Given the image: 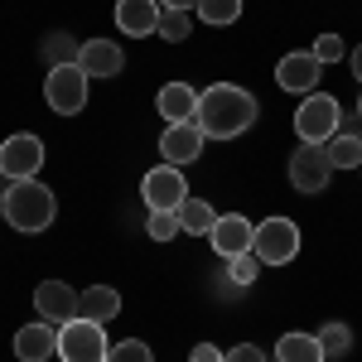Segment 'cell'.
Instances as JSON below:
<instances>
[{
	"label": "cell",
	"mask_w": 362,
	"mask_h": 362,
	"mask_svg": "<svg viewBox=\"0 0 362 362\" xmlns=\"http://www.w3.org/2000/svg\"><path fill=\"white\" fill-rule=\"evenodd\" d=\"M256 116H261L256 97H251L247 87H237V83H213L208 92H198V116L194 121L203 126L208 140L247 136L251 126H256Z\"/></svg>",
	"instance_id": "obj_1"
},
{
	"label": "cell",
	"mask_w": 362,
	"mask_h": 362,
	"mask_svg": "<svg viewBox=\"0 0 362 362\" xmlns=\"http://www.w3.org/2000/svg\"><path fill=\"white\" fill-rule=\"evenodd\" d=\"M54 218H58V198L49 184L15 179L5 189V223L15 227V232H44V227H54Z\"/></svg>",
	"instance_id": "obj_2"
},
{
	"label": "cell",
	"mask_w": 362,
	"mask_h": 362,
	"mask_svg": "<svg viewBox=\"0 0 362 362\" xmlns=\"http://www.w3.org/2000/svg\"><path fill=\"white\" fill-rule=\"evenodd\" d=\"M102 329L107 324H92L83 314L58 324V362H107L112 358V338Z\"/></svg>",
	"instance_id": "obj_3"
},
{
	"label": "cell",
	"mask_w": 362,
	"mask_h": 362,
	"mask_svg": "<svg viewBox=\"0 0 362 362\" xmlns=\"http://www.w3.org/2000/svg\"><path fill=\"white\" fill-rule=\"evenodd\" d=\"M343 126V107H338L329 92H309L305 102L295 107V136L305 145H329Z\"/></svg>",
	"instance_id": "obj_4"
},
{
	"label": "cell",
	"mask_w": 362,
	"mask_h": 362,
	"mask_svg": "<svg viewBox=\"0 0 362 362\" xmlns=\"http://www.w3.org/2000/svg\"><path fill=\"white\" fill-rule=\"evenodd\" d=\"M87 78L78 63H58V68H49V78H44V102H49V112L58 116H78L87 107Z\"/></svg>",
	"instance_id": "obj_5"
},
{
	"label": "cell",
	"mask_w": 362,
	"mask_h": 362,
	"mask_svg": "<svg viewBox=\"0 0 362 362\" xmlns=\"http://www.w3.org/2000/svg\"><path fill=\"white\" fill-rule=\"evenodd\" d=\"M251 251L261 256V266H290L300 256V227L290 218H266V223H256Z\"/></svg>",
	"instance_id": "obj_6"
},
{
	"label": "cell",
	"mask_w": 362,
	"mask_h": 362,
	"mask_svg": "<svg viewBox=\"0 0 362 362\" xmlns=\"http://www.w3.org/2000/svg\"><path fill=\"white\" fill-rule=\"evenodd\" d=\"M140 198H145L150 213H179L184 198H189V179H184V169H179V165L150 169V174L140 179Z\"/></svg>",
	"instance_id": "obj_7"
},
{
	"label": "cell",
	"mask_w": 362,
	"mask_h": 362,
	"mask_svg": "<svg viewBox=\"0 0 362 362\" xmlns=\"http://www.w3.org/2000/svg\"><path fill=\"white\" fill-rule=\"evenodd\" d=\"M334 179V160H329V145H300L290 155V184L300 194H324Z\"/></svg>",
	"instance_id": "obj_8"
},
{
	"label": "cell",
	"mask_w": 362,
	"mask_h": 362,
	"mask_svg": "<svg viewBox=\"0 0 362 362\" xmlns=\"http://www.w3.org/2000/svg\"><path fill=\"white\" fill-rule=\"evenodd\" d=\"M44 169V140L34 136V131H20V136H10L0 145V174L15 184V179H34Z\"/></svg>",
	"instance_id": "obj_9"
},
{
	"label": "cell",
	"mask_w": 362,
	"mask_h": 362,
	"mask_svg": "<svg viewBox=\"0 0 362 362\" xmlns=\"http://www.w3.org/2000/svg\"><path fill=\"white\" fill-rule=\"evenodd\" d=\"M208 242H213V251H218L223 261H237V256H247L251 242H256V223H247L242 213H218Z\"/></svg>",
	"instance_id": "obj_10"
},
{
	"label": "cell",
	"mask_w": 362,
	"mask_h": 362,
	"mask_svg": "<svg viewBox=\"0 0 362 362\" xmlns=\"http://www.w3.org/2000/svg\"><path fill=\"white\" fill-rule=\"evenodd\" d=\"M203 145H208V136H203V126L198 121H179V126H165V136H160V155H165V165H194L198 155H203Z\"/></svg>",
	"instance_id": "obj_11"
},
{
	"label": "cell",
	"mask_w": 362,
	"mask_h": 362,
	"mask_svg": "<svg viewBox=\"0 0 362 362\" xmlns=\"http://www.w3.org/2000/svg\"><path fill=\"white\" fill-rule=\"evenodd\" d=\"M34 309L49 324H68V319H78V290L68 280H39L34 285Z\"/></svg>",
	"instance_id": "obj_12"
},
{
	"label": "cell",
	"mask_w": 362,
	"mask_h": 362,
	"mask_svg": "<svg viewBox=\"0 0 362 362\" xmlns=\"http://www.w3.org/2000/svg\"><path fill=\"white\" fill-rule=\"evenodd\" d=\"M319 78H324V63L309 54V49H300V54H285L276 63V83L285 87V92H314L319 87Z\"/></svg>",
	"instance_id": "obj_13"
},
{
	"label": "cell",
	"mask_w": 362,
	"mask_h": 362,
	"mask_svg": "<svg viewBox=\"0 0 362 362\" xmlns=\"http://www.w3.org/2000/svg\"><path fill=\"white\" fill-rule=\"evenodd\" d=\"M58 353V324L39 319V324H25L15 334V358L20 362H49Z\"/></svg>",
	"instance_id": "obj_14"
},
{
	"label": "cell",
	"mask_w": 362,
	"mask_h": 362,
	"mask_svg": "<svg viewBox=\"0 0 362 362\" xmlns=\"http://www.w3.org/2000/svg\"><path fill=\"white\" fill-rule=\"evenodd\" d=\"M116 29L126 39H145L160 29V0H116Z\"/></svg>",
	"instance_id": "obj_15"
},
{
	"label": "cell",
	"mask_w": 362,
	"mask_h": 362,
	"mask_svg": "<svg viewBox=\"0 0 362 362\" xmlns=\"http://www.w3.org/2000/svg\"><path fill=\"white\" fill-rule=\"evenodd\" d=\"M78 68H83L87 78H116L126 68L121 44H112V39H87L83 49H78Z\"/></svg>",
	"instance_id": "obj_16"
},
{
	"label": "cell",
	"mask_w": 362,
	"mask_h": 362,
	"mask_svg": "<svg viewBox=\"0 0 362 362\" xmlns=\"http://www.w3.org/2000/svg\"><path fill=\"white\" fill-rule=\"evenodd\" d=\"M155 107H160V116H165V126L194 121V116H198V92L189 83H165V87H160V97H155Z\"/></svg>",
	"instance_id": "obj_17"
},
{
	"label": "cell",
	"mask_w": 362,
	"mask_h": 362,
	"mask_svg": "<svg viewBox=\"0 0 362 362\" xmlns=\"http://www.w3.org/2000/svg\"><path fill=\"white\" fill-rule=\"evenodd\" d=\"M78 314L92 319V324H112L116 314H121V295H116L112 285H87L83 295H78Z\"/></svg>",
	"instance_id": "obj_18"
},
{
	"label": "cell",
	"mask_w": 362,
	"mask_h": 362,
	"mask_svg": "<svg viewBox=\"0 0 362 362\" xmlns=\"http://www.w3.org/2000/svg\"><path fill=\"white\" fill-rule=\"evenodd\" d=\"M276 362H324L319 334H285L276 338Z\"/></svg>",
	"instance_id": "obj_19"
},
{
	"label": "cell",
	"mask_w": 362,
	"mask_h": 362,
	"mask_svg": "<svg viewBox=\"0 0 362 362\" xmlns=\"http://www.w3.org/2000/svg\"><path fill=\"white\" fill-rule=\"evenodd\" d=\"M213 223H218V213H213L203 198H194V194L184 198V208H179V227H184V232H194V237H208V232H213Z\"/></svg>",
	"instance_id": "obj_20"
},
{
	"label": "cell",
	"mask_w": 362,
	"mask_h": 362,
	"mask_svg": "<svg viewBox=\"0 0 362 362\" xmlns=\"http://www.w3.org/2000/svg\"><path fill=\"white\" fill-rule=\"evenodd\" d=\"M329 160H334V169H362V136L338 131V136L329 140Z\"/></svg>",
	"instance_id": "obj_21"
},
{
	"label": "cell",
	"mask_w": 362,
	"mask_h": 362,
	"mask_svg": "<svg viewBox=\"0 0 362 362\" xmlns=\"http://www.w3.org/2000/svg\"><path fill=\"white\" fill-rule=\"evenodd\" d=\"M194 15L203 20V25H213V29L237 25V20H242V0H198Z\"/></svg>",
	"instance_id": "obj_22"
},
{
	"label": "cell",
	"mask_w": 362,
	"mask_h": 362,
	"mask_svg": "<svg viewBox=\"0 0 362 362\" xmlns=\"http://www.w3.org/2000/svg\"><path fill=\"white\" fill-rule=\"evenodd\" d=\"M165 44H184L189 34H194V15H184V10H160V29H155Z\"/></svg>",
	"instance_id": "obj_23"
},
{
	"label": "cell",
	"mask_w": 362,
	"mask_h": 362,
	"mask_svg": "<svg viewBox=\"0 0 362 362\" xmlns=\"http://www.w3.org/2000/svg\"><path fill=\"white\" fill-rule=\"evenodd\" d=\"M319 343H324V358H343V353L353 348V329H348L343 319H334V324L319 329Z\"/></svg>",
	"instance_id": "obj_24"
},
{
	"label": "cell",
	"mask_w": 362,
	"mask_h": 362,
	"mask_svg": "<svg viewBox=\"0 0 362 362\" xmlns=\"http://www.w3.org/2000/svg\"><path fill=\"white\" fill-rule=\"evenodd\" d=\"M227 276H232V285H256V276H261V256L247 251V256L227 261Z\"/></svg>",
	"instance_id": "obj_25"
},
{
	"label": "cell",
	"mask_w": 362,
	"mask_h": 362,
	"mask_svg": "<svg viewBox=\"0 0 362 362\" xmlns=\"http://www.w3.org/2000/svg\"><path fill=\"white\" fill-rule=\"evenodd\" d=\"M107 362H155V353H150V343L126 338V343H112V358Z\"/></svg>",
	"instance_id": "obj_26"
},
{
	"label": "cell",
	"mask_w": 362,
	"mask_h": 362,
	"mask_svg": "<svg viewBox=\"0 0 362 362\" xmlns=\"http://www.w3.org/2000/svg\"><path fill=\"white\" fill-rule=\"evenodd\" d=\"M145 232L155 237V242H174L184 227H179V213H150V223H145Z\"/></svg>",
	"instance_id": "obj_27"
},
{
	"label": "cell",
	"mask_w": 362,
	"mask_h": 362,
	"mask_svg": "<svg viewBox=\"0 0 362 362\" xmlns=\"http://www.w3.org/2000/svg\"><path fill=\"white\" fill-rule=\"evenodd\" d=\"M78 49H83V44H73L68 34H54V39L44 44V54L54 58V68H58V63H78Z\"/></svg>",
	"instance_id": "obj_28"
},
{
	"label": "cell",
	"mask_w": 362,
	"mask_h": 362,
	"mask_svg": "<svg viewBox=\"0 0 362 362\" xmlns=\"http://www.w3.org/2000/svg\"><path fill=\"white\" fill-rule=\"evenodd\" d=\"M309 54L319 58V63H338V58H343V39H338V34H319V44H314Z\"/></svg>",
	"instance_id": "obj_29"
},
{
	"label": "cell",
	"mask_w": 362,
	"mask_h": 362,
	"mask_svg": "<svg viewBox=\"0 0 362 362\" xmlns=\"http://www.w3.org/2000/svg\"><path fill=\"white\" fill-rule=\"evenodd\" d=\"M227 362H266V353H261L256 343H237V348L227 353Z\"/></svg>",
	"instance_id": "obj_30"
},
{
	"label": "cell",
	"mask_w": 362,
	"mask_h": 362,
	"mask_svg": "<svg viewBox=\"0 0 362 362\" xmlns=\"http://www.w3.org/2000/svg\"><path fill=\"white\" fill-rule=\"evenodd\" d=\"M189 362H227L223 348H213V343H198L194 353H189Z\"/></svg>",
	"instance_id": "obj_31"
},
{
	"label": "cell",
	"mask_w": 362,
	"mask_h": 362,
	"mask_svg": "<svg viewBox=\"0 0 362 362\" xmlns=\"http://www.w3.org/2000/svg\"><path fill=\"white\" fill-rule=\"evenodd\" d=\"M160 10H184V15H194L198 0H160Z\"/></svg>",
	"instance_id": "obj_32"
},
{
	"label": "cell",
	"mask_w": 362,
	"mask_h": 362,
	"mask_svg": "<svg viewBox=\"0 0 362 362\" xmlns=\"http://www.w3.org/2000/svg\"><path fill=\"white\" fill-rule=\"evenodd\" d=\"M353 78H358V87H362V44L353 49Z\"/></svg>",
	"instance_id": "obj_33"
},
{
	"label": "cell",
	"mask_w": 362,
	"mask_h": 362,
	"mask_svg": "<svg viewBox=\"0 0 362 362\" xmlns=\"http://www.w3.org/2000/svg\"><path fill=\"white\" fill-rule=\"evenodd\" d=\"M0 218H5V194H0Z\"/></svg>",
	"instance_id": "obj_34"
},
{
	"label": "cell",
	"mask_w": 362,
	"mask_h": 362,
	"mask_svg": "<svg viewBox=\"0 0 362 362\" xmlns=\"http://www.w3.org/2000/svg\"><path fill=\"white\" fill-rule=\"evenodd\" d=\"M358 116H362V97H358Z\"/></svg>",
	"instance_id": "obj_35"
}]
</instances>
